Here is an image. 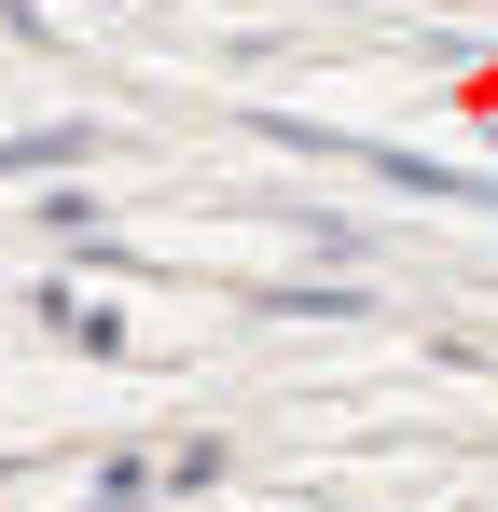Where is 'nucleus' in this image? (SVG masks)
<instances>
[{"label": "nucleus", "instance_id": "nucleus-2", "mask_svg": "<svg viewBox=\"0 0 498 512\" xmlns=\"http://www.w3.org/2000/svg\"><path fill=\"white\" fill-rule=\"evenodd\" d=\"M70 153H97L83 125H28V139H0V180H56Z\"/></svg>", "mask_w": 498, "mask_h": 512}, {"label": "nucleus", "instance_id": "nucleus-1", "mask_svg": "<svg viewBox=\"0 0 498 512\" xmlns=\"http://www.w3.org/2000/svg\"><path fill=\"white\" fill-rule=\"evenodd\" d=\"M360 167L388 180V194H429V208H485L498 180H457V167H429V153H360Z\"/></svg>", "mask_w": 498, "mask_h": 512}]
</instances>
